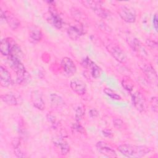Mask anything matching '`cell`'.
<instances>
[{
  "label": "cell",
  "mask_w": 158,
  "mask_h": 158,
  "mask_svg": "<svg viewBox=\"0 0 158 158\" xmlns=\"http://www.w3.org/2000/svg\"><path fill=\"white\" fill-rule=\"evenodd\" d=\"M118 150L122 154L128 157H142L148 154L151 149L146 146L123 144L118 147Z\"/></svg>",
  "instance_id": "6da1fadb"
},
{
  "label": "cell",
  "mask_w": 158,
  "mask_h": 158,
  "mask_svg": "<svg viewBox=\"0 0 158 158\" xmlns=\"http://www.w3.org/2000/svg\"><path fill=\"white\" fill-rule=\"evenodd\" d=\"M8 60L10 67L16 73L17 83L19 84L23 83L27 78L28 73L20 59L15 57L8 56Z\"/></svg>",
  "instance_id": "7a4b0ae2"
},
{
  "label": "cell",
  "mask_w": 158,
  "mask_h": 158,
  "mask_svg": "<svg viewBox=\"0 0 158 158\" xmlns=\"http://www.w3.org/2000/svg\"><path fill=\"white\" fill-rule=\"evenodd\" d=\"M106 49L110 55L118 62L124 64L127 60V57L122 49L117 44H109L106 46Z\"/></svg>",
  "instance_id": "3957f363"
},
{
  "label": "cell",
  "mask_w": 158,
  "mask_h": 158,
  "mask_svg": "<svg viewBox=\"0 0 158 158\" xmlns=\"http://www.w3.org/2000/svg\"><path fill=\"white\" fill-rule=\"evenodd\" d=\"M117 13L120 18L127 23H134L136 20L135 12L130 7L121 6L117 9Z\"/></svg>",
  "instance_id": "277c9868"
},
{
  "label": "cell",
  "mask_w": 158,
  "mask_h": 158,
  "mask_svg": "<svg viewBox=\"0 0 158 158\" xmlns=\"http://www.w3.org/2000/svg\"><path fill=\"white\" fill-rule=\"evenodd\" d=\"M1 17L4 19L7 22L9 27L12 30H15L18 29L20 26V22L19 19L10 11L6 10L2 12L1 10Z\"/></svg>",
  "instance_id": "5b68a950"
},
{
  "label": "cell",
  "mask_w": 158,
  "mask_h": 158,
  "mask_svg": "<svg viewBox=\"0 0 158 158\" xmlns=\"http://www.w3.org/2000/svg\"><path fill=\"white\" fill-rule=\"evenodd\" d=\"M131 99L134 107L138 111L140 112H144L146 111L147 109L146 100L141 92H135L132 94Z\"/></svg>",
  "instance_id": "8992f818"
},
{
  "label": "cell",
  "mask_w": 158,
  "mask_h": 158,
  "mask_svg": "<svg viewBox=\"0 0 158 158\" xmlns=\"http://www.w3.org/2000/svg\"><path fill=\"white\" fill-rule=\"evenodd\" d=\"M81 65L84 68L89 70L91 75L93 78H98L101 76V68L89 57H86V58L83 59L81 62Z\"/></svg>",
  "instance_id": "52a82bcc"
},
{
  "label": "cell",
  "mask_w": 158,
  "mask_h": 158,
  "mask_svg": "<svg viewBox=\"0 0 158 158\" xmlns=\"http://www.w3.org/2000/svg\"><path fill=\"white\" fill-rule=\"evenodd\" d=\"M96 147L97 150L102 154L109 157H116L117 156L115 151L114 148L107 143L102 141H98Z\"/></svg>",
  "instance_id": "ba28073f"
},
{
  "label": "cell",
  "mask_w": 158,
  "mask_h": 158,
  "mask_svg": "<svg viewBox=\"0 0 158 158\" xmlns=\"http://www.w3.org/2000/svg\"><path fill=\"white\" fill-rule=\"evenodd\" d=\"M49 17L48 19L49 20V22L53 25L56 28L60 29L62 27V20L60 18L55 6L50 4L49 7Z\"/></svg>",
  "instance_id": "9c48e42d"
},
{
  "label": "cell",
  "mask_w": 158,
  "mask_h": 158,
  "mask_svg": "<svg viewBox=\"0 0 158 158\" xmlns=\"http://www.w3.org/2000/svg\"><path fill=\"white\" fill-rule=\"evenodd\" d=\"M30 100L33 106L40 110L45 109V103L43 100V94L39 90H33L30 94Z\"/></svg>",
  "instance_id": "30bf717a"
},
{
  "label": "cell",
  "mask_w": 158,
  "mask_h": 158,
  "mask_svg": "<svg viewBox=\"0 0 158 158\" xmlns=\"http://www.w3.org/2000/svg\"><path fill=\"white\" fill-rule=\"evenodd\" d=\"M70 86L73 91L80 96L84 95L86 92L85 83L78 78H74L70 82Z\"/></svg>",
  "instance_id": "8fae6325"
},
{
  "label": "cell",
  "mask_w": 158,
  "mask_h": 158,
  "mask_svg": "<svg viewBox=\"0 0 158 158\" xmlns=\"http://www.w3.org/2000/svg\"><path fill=\"white\" fill-rule=\"evenodd\" d=\"M61 67L64 72L69 75L72 76L77 71V67L73 61L68 57H64L61 60Z\"/></svg>",
  "instance_id": "7c38bea8"
},
{
  "label": "cell",
  "mask_w": 158,
  "mask_h": 158,
  "mask_svg": "<svg viewBox=\"0 0 158 158\" xmlns=\"http://www.w3.org/2000/svg\"><path fill=\"white\" fill-rule=\"evenodd\" d=\"M141 69L143 72L144 73L145 76L149 80V81L151 83H157V73L153 67L150 64H144L141 67Z\"/></svg>",
  "instance_id": "4fadbf2b"
},
{
  "label": "cell",
  "mask_w": 158,
  "mask_h": 158,
  "mask_svg": "<svg viewBox=\"0 0 158 158\" xmlns=\"http://www.w3.org/2000/svg\"><path fill=\"white\" fill-rule=\"evenodd\" d=\"M14 43V40L11 38H6L2 39L0 44L1 53L3 56L8 57L10 55L12 46Z\"/></svg>",
  "instance_id": "5bb4252c"
},
{
  "label": "cell",
  "mask_w": 158,
  "mask_h": 158,
  "mask_svg": "<svg viewBox=\"0 0 158 158\" xmlns=\"http://www.w3.org/2000/svg\"><path fill=\"white\" fill-rule=\"evenodd\" d=\"M0 84L2 87H8L12 84V78L9 71L2 65L0 67Z\"/></svg>",
  "instance_id": "9a60e30c"
},
{
  "label": "cell",
  "mask_w": 158,
  "mask_h": 158,
  "mask_svg": "<svg viewBox=\"0 0 158 158\" xmlns=\"http://www.w3.org/2000/svg\"><path fill=\"white\" fill-rule=\"evenodd\" d=\"M1 100L9 106H17L21 102L22 99L14 93H7L1 96Z\"/></svg>",
  "instance_id": "2e32d148"
},
{
  "label": "cell",
  "mask_w": 158,
  "mask_h": 158,
  "mask_svg": "<svg viewBox=\"0 0 158 158\" xmlns=\"http://www.w3.org/2000/svg\"><path fill=\"white\" fill-rule=\"evenodd\" d=\"M28 36L30 40L34 43H38L42 40L43 32L40 28L37 26H32L28 31Z\"/></svg>",
  "instance_id": "e0dca14e"
},
{
  "label": "cell",
  "mask_w": 158,
  "mask_h": 158,
  "mask_svg": "<svg viewBox=\"0 0 158 158\" xmlns=\"http://www.w3.org/2000/svg\"><path fill=\"white\" fill-rule=\"evenodd\" d=\"M67 32L70 38L77 40L83 34V29L81 25H70L67 28Z\"/></svg>",
  "instance_id": "ac0fdd59"
},
{
  "label": "cell",
  "mask_w": 158,
  "mask_h": 158,
  "mask_svg": "<svg viewBox=\"0 0 158 158\" xmlns=\"http://www.w3.org/2000/svg\"><path fill=\"white\" fill-rule=\"evenodd\" d=\"M54 144L60 149V154L62 156L67 155L70 151V146L68 143L60 138H56L54 140Z\"/></svg>",
  "instance_id": "d6986e66"
},
{
  "label": "cell",
  "mask_w": 158,
  "mask_h": 158,
  "mask_svg": "<svg viewBox=\"0 0 158 158\" xmlns=\"http://www.w3.org/2000/svg\"><path fill=\"white\" fill-rule=\"evenodd\" d=\"M81 2L86 7L92 9L94 13L102 7L101 1H82Z\"/></svg>",
  "instance_id": "ffe728a7"
},
{
  "label": "cell",
  "mask_w": 158,
  "mask_h": 158,
  "mask_svg": "<svg viewBox=\"0 0 158 158\" xmlns=\"http://www.w3.org/2000/svg\"><path fill=\"white\" fill-rule=\"evenodd\" d=\"M122 85L125 90L131 92L134 87V83L132 80L128 77H125L122 80Z\"/></svg>",
  "instance_id": "44dd1931"
},
{
  "label": "cell",
  "mask_w": 158,
  "mask_h": 158,
  "mask_svg": "<svg viewBox=\"0 0 158 158\" xmlns=\"http://www.w3.org/2000/svg\"><path fill=\"white\" fill-rule=\"evenodd\" d=\"M51 104L55 106H60L64 104V101L61 97L58 96L57 94L52 93L50 96Z\"/></svg>",
  "instance_id": "7402d4cb"
},
{
  "label": "cell",
  "mask_w": 158,
  "mask_h": 158,
  "mask_svg": "<svg viewBox=\"0 0 158 158\" xmlns=\"http://www.w3.org/2000/svg\"><path fill=\"white\" fill-rule=\"evenodd\" d=\"M104 93L109 98H110L114 100H120L121 99V97L120 95H118V94H117L115 91H114L112 89H111L109 88H105L103 89Z\"/></svg>",
  "instance_id": "603a6c76"
},
{
  "label": "cell",
  "mask_w": 158,
  "mask_h": 158,
  "mask_svg": "<svg viewBox=\"0 0 158 158\" xmlns=\"http://www.w3.org/2000/svg\"><path fill=\"white\" fill-rule=\"evenodd\" d=\"M84 113H85V109L83 107L80 106H78V107L76 109L75 115V118L77 122H79L82 119V117L84 115Z\"/></svg>",
  "instance_id": "cb8c5ba5"
},
{
  "label": "cell",
  "mask_w": 158,
  "mask_h": 158,
  "mask_svg": "<svg viewBox=\"0 0 158 158\" xmlns=\"http://www.w3.org/2000/svg\"><path fill=\"white\" fill-rule=\"evenodd\" d=\"M113 125L115 127V128L117 129L120 130L125 128L123 121L119 118H115L113 120Z\"/></svg>",
  "instance_id": "d4e9b609"
},
{
  "label": "cell",
  "mask_w": 158,
  "mask_h": 158,
  "mask_svg": "<svg viewBox=\"0 0 158 158\" xmlns=\"http://www.w3.org/2000/svg\"><path fill=\"white\" fill-rule=\"evenodd\" d=\"M157 103H158L157 97H156V96L152 97L150 101V105H151L152 110L156 113L157 112V109H158Z\"/></svg>",
  "instance_id": "484cf974"
},
{
  "label": "cell",
  "mask_w": 158,
  "mask_h": 158,
  "mask_svg": "<svg viewBox=\"0 0 158 158\" xmlns=\"http://www.w3.org/2000/svg\"><path fill=\"white\" fill-rule=\"evenodd\" d=\"M146 44H147L148 46H149L150 48H152V49H154V48H155V49H157V43H156L155 41L152 40H151V39H148V40H146Z\"/></svg>",
  "instance_id": "4316f807"
},
{
  "label": "cell",
  "mask_w": 158,
  "mask_h": 158,
  "mask_svg": "<svg viewBox=\"0 0 158 158\" xmlns=\"http://www.w3.org/2000/svg\"><path fill=\"white\" fill-rule=\"evenodd\" d=\"M75 130H76L77 132L78 133H83L84 131H85V130H84V128L80 125V124H78V123H75L73 125V128Z\"/></svg>",
  "instance_id": "83f0119b"
},
{
  "label": "cell",
  "mask_w": 158,
  "mask_h": 158,
  "mask_svg": "<svg viewBox=\"0 0 158 158\" xmlns=\"http://www.w3.org/2000/svg\"><path fill=\"white\" fill-rule=\"evenodd\" d=\"M157 20H158L157 15V14H155L154 17H153V19H152V23H153V27H154V29L156 31H157V29H158Z\"/></svg>",
  "instance_id": "f1b7e54d"
},
{
  "label": "cell",
  "mask_w": 158,
  "mask_h": 158,
  "mask_svg": "<svg viewBox=\"0 0 158 158\" xmlns=\"http://www.w3.org/2000/svg\"><path fill=\"white\" fill-rule=\"evenodd\" d=\"M89 115L92 118H96V117H97L99 115V112H98V111L96 109H92L89 110Z\"/></svg>",
  "instance_id": "f546056e"
},
{
  "label": "cell",
  "mask_w": 158,
  "mask_h": 158,
  "mask_svg": "<svg viewBox=\"0 0 158 158\" xmlns=\"http://www.w3.org/2000/svg\"><path fill=\"white\" fill-rule=\"evenodd\" d=\"M47 118H48V120H49V122H51L52 124H56V119L53 115H52L51 114H48L47 115Z\"/></svg>",
  "instance_id": "4dcf8cb0"
},
{
  "label": "cell",
  "mask_w": 158,
  "mask_h": 158,
  "mask_svg": "<svg viewBox=\"0 0 158 158\" xmlns=\"http://www.w3.org/2000/svg\"><path fill=\"white\" fill-rule=\"evenodd\" d=\"M102 134L103 135H104L105 136L107 137H110L112 135V133L110 130H104L102 131Z\"/></svg>",
  "instance_id": "1f68e13d"
}]
</instances>
